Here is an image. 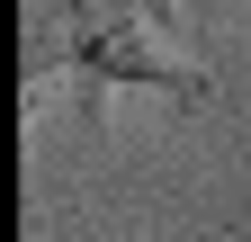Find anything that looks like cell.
<instances>
[{"label": "cell", "mask_w": 251, "mask_h": 242, "mask_svg": "<svg viewBox=\"0 0 251 242\" xmlns=\"http://www.w3.org/2000/svg\"><path fill=\"white\" fill-rule=\"evenodd\" d=\"M81 27V63L90 72H117V81H179V90H198V72L171 54L162 36V18H171V0H63Z\"/></svg>", "instance_id": "obj_1"}]
</instances>
